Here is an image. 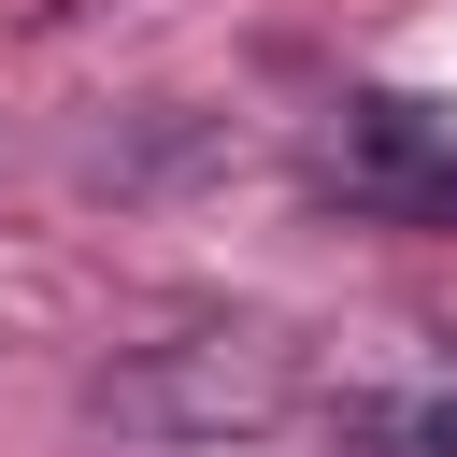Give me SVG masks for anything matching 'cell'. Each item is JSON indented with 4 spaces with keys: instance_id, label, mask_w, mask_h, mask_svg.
Segmentation results:
<instances>
[{
    "instance_id": "obj_1",
    "label": "cell",
    "mask_w": 457,
    "mask_h": 457,
    "mask_svg": "<svg viewBox=\"0 0 457 457\" xmlns=\"http://www.w3.org/2000/svg\"><path fill=\"white\" fill-rule=\"evenodd\" d=\"M314 400V343L271 328V314H186V328H143L86 371V414L114 443H257V428H300Z\"/></svg>"
},
{
    "instance_id": "obj_2",
    "label": "cell",
    "mask_w": 457,
    "mask_h": 457,
    "mask_svg": "<svg viewBox=\"0 0 457 457\" xmlns=\"http://www.w3.org/2000/svg\"><path fill=\"white\" fill-rule=\"evenodd\" d=\"M300 428L328 457H457V328H371L314 357Z\"/></svg>"
},
{
    "instance_id": "obj_3",
    "label": "cell",
    "mask_w": 457,
    "mask_h": 457,
    "mask_svg": "<svg viewBox=\"0 0 457 457\" xmlns=\"http://www.w3.org/2000/svg\"><path fill=\"white\" fill-rule=\"evenodd\" d=\"M314 186H328L343 214H386V228H457V100H428V86H357V100H328Z\"/></svg>"
}]
</instances>
